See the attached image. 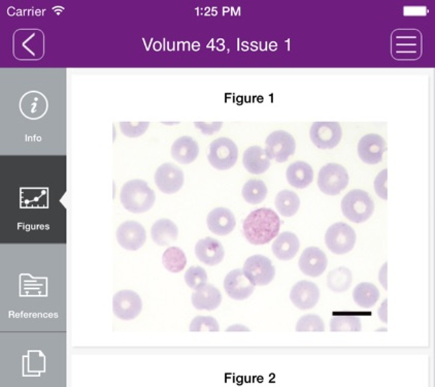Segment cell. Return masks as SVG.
I'll list each match as a JSON object with an SVG mask.
<instances>
[{
	"label": "cell",
	"instance_id": "6da1fadb",
	"mask_svg": "<svg viewBox=\"0 0 435 387\" xmlns=\"http://www.w3.org/2000/svg\"><path fill=\"white\" fill-rule=\"evenodd\" d=\"M281 219L272 209L261 208L249 214L244 219L242 229L249 243L252 245H265L279 236Z\"/></svg>",
	"mask_w": 435,
	"mask_h": 387
},
{
	"label": "cell",
	"instance_id": "7a4b0ae2",
	"mask_svg": "<svg viewBox=\"0 0 435 387\" xmlns=\"http://www.w3.org/2000/svg\"><path fill=\"white\" fill-rule=\"evenodd\" d=\"M120 201L127 211L134 214L150 211L156 201L154 190L144 180H131L123 185Z\"/></svg>",
	"mask_w": 435,
	"mask_h": 387
},
{
	"label": "cell",
	"instance_id": "3957f363",
	"mask_svg": "<svg viewBox=\"0 0 435 387\" xmlns=\"http://www.w3.org/2000/svg\"><path fill=\"white\" fill-rule=\"evenodd\" d=\"M342 211L350 222L363 223L368 220L375 212V203L366 191L354 189L343 198Z\"/></svg>",
	"mask_w": 435,
	"mask_h": 387
},
{
	"label": "cell",
	"instance_id": "277c9868",
	"mask_svg": "<svg viewBox=\"0 0 435 387\" xmlns=\"http://www.w3.org/2000/svg\"><path fill=\"white\" fill-rule=\"evenodd\" d=\"M349 185V174L344 166L328 163L319 172L318 186L327 196H338Z\"/></svg>",
	"mask_w": 435,
	"mask_h": 387
},
{
	"label": "cell",
	"instance_id": "5b68a950",
	"mask_svg": "<svg viewBox=\"0 0 435 387\" xmlns=\"http://www.w3.org/2000/svg\"><path fill=\"white\" fill-rule=\"evenodd\" d=\"M356 239L355 231L344 222L331 225L325 233V243L328 249L338 255L347 254L353 250Z\"/></svg>",
	"mask_w": 435,
	"mask_h": 387
},
{
	"label": "cell",
	"instance_id": "8992f818",
	"mask_svg": "<svg viewBox=\"0 0 435 387\" xmlns=\"http://www.w3.org/2000/svg\"><path fill=\"white\" fill-rule=\"evenodd\" d=\"M237 158V146L228 137H219L209 145L207 159L211 165L219 170H226L233 168Z\"/></svg>",
	"mask_w": 435,
	"mask_h": 387
},
{
	"label": "cell",
	"instance_id": "52a82bcc",
	"mask_svg": "<svg viewBox=\"0 0 435 387\" xmlns=\"http://www.w3.org/2000/svg\"><path fill=\"white\" fill-rule=\"evenodd\" d=\"M242 272L254 286L268 285L275 277V268L272 260L259 254L253 255L246 260Z\"/></svg>",
	"mask_w": 435,
	"mask_h": 387
},
{
	"label": "cell",
	"instance_id": "ba28073f",
	"mask_svg": "<svg viewBox=\"0 0 435 387\" xmlns=\"http://www.w3.org/2000/svg\"><path fill=\"white\" fill-rule=\"evenodd\" d=\"M265 151L270 161L275 159L277 163H286L295 153L296 142L292 135L287 131H273L266 139Z\"/></svg>",
	"mask_w": 435,
	"mask_h": 387
},
{
	"label": "cell",
	"instance_id": "9c48e42d",
	"mask_svg": "<svg viewBox=\"0 0 435 387\" xmlns=\"http://www.w3.org/2000/svg\"><path fill=\"white\" fill-rule=\"evenodd\" d=\"M143 301L141 297L132 290H121L113 297V311L117 318L121 320H133L141 314Z\"/></svg>",
	"mask_w": 435,
	"mask_h": 387
},
{
	"label": "cell",
	"instance_id": "30bf717a",
	"mask_svg": "<svg viewBox=\"0 0 435 387\" xmlns=\"http://www.w3.org/2000/svg\"><path fill=\"white\" fill-rule=\"evenodd\" d=\"M310 140L317 147L333 149L340 144L343 130L336 122H315L310 128Z\"/></svg>",
	"mask_w": 435,
	"mask_h": 387
},
{
	"label": "cell",
	"instance_id": "8fae6325",
	"mask_svg": "<svg viewBox=\"0 0 435 387\" xmlns=\"http://www.w3.org/2000/svg\"><path fill=\"white\" fill-rule=\"evenodd\" d=\"M155 183L161 192L174 194L180 191L185 182L183 170L172 163H164L155 172Z\"/></svg>",
	"mask_w": 435,
	"mask_h": 387
},
{
	"label": "cell",
	"instance_id": "7c38bea8",
	"mask_svg": "<svg viewBox=\"0 0 435 387\" xmlns=\"http://www.w3.org/2000/svg\"><path fill=\"white\" fill-rule=\"evenodd\" d=\"M117 240L122 248L128 251H137L145 245L146 233L141 223L126 222L122 223L117 229Z\"/></svg>",
	"mask_w": 435,
	"mask_h": 387
},
{
	"label": "cell",
	"instance_id": "4fadbf2b",
	"mask_svg": "<svg viewBox=\"0 0 435 387\" xmlns=\"http://www.w3.org/2000/svg\"><path fill=\"white\" fill-rule=\"evenodd\" d=\"M357 151L363 163L366 165H377L381 163L382 155L387 151V143L381 135L369 133L360 140Z\"/></svg>",
	"mask_w": 435,
	"mask_h": 387
},
{
	"label": "cell",
	"instance_id": "5bb4252c",
	"mask_svg": "<svg viewBox=\"0 0 435 387\" xmlns=\"http://www.w3.org/2000/svg\"><path fill=\"white\" fill-rule=\"evenodd\" d=\"M290 299L298 309H312L320 299V290L314 282L303 280L293 286L290 292Z\"/></svg>",
	"mask_w": 435,
	"mask_h": 387
},
{
	"label": "cell",
	"instance_id": "9a60e30c",
	"mask_svg": "<svg viewBox=\"0 0 435 387\" xmlns=\"http://www.w3.org/2000/svg\"><path fill=\"white\" fill-rule=\"evenodd\" d=\"M224 290L231 299L244 301L253 294L255 286L247 279L242 270L236 269L225 277Z\"/></svg>",
	"mask_w": 435,
	"mask_h": 387
},
{
	"label": "cell",
	"instance_id": "2e32d148",
	"mask_svg": "<svg viewBox=\"0 0 435 387\" xmlns=\"http://www.w3.org/2000/svg\"><path fill=\"white\" fill-rule=\"evenodd\" d=\"M327 264L326 254L317 247H308L298 260L301 272L312 278L321 276L326 270Z\"/></svg>",
	"mask_w": 435,
	"mask_h": 387
},
{
	"label": "cell",
	"instance_id": "e0dca14e",
	"mask_svg": "<svg viewBox=\"0 0 435 387\" xmlns=\"http://www.w3.org/2000/svg\"><path fill=\"white\" fill-rule=\"evenodd\" d=\"M207 224L212 233L223 237L233 233L236 225L235 216L227 208H216L207 215Z\"/></svg>",
	"mask_w": 435,
	"mask_h": 387
},
{
	"label": "cell",
	"instance_id": "ac0fdd59",
	"mask_svg": "<svg viewBox=\"0 0 435 387\" xmlns=\"http://www.w3.org/2000/svg\"><path fill=\"white\" fill-rule=\"evenodd\" d=\"M19 108L24 117L37 120L41 119L47 114L49 104H48L47 97L43 93L34 90L22 96Z\"/></svg>",
	"mask_w": 435,
	"mask_h": 387
},
{
	"label": "cell",
	"instance_id": "d6986e66",
	"mask_svg": "<svg viewBox=\"0 0 435 387\" xmlns=\"http://www.w3.org/2000/svg\"><path fill=\"white\" fill-rule=\"evenodd\" d=\"M195 254L202 264L209 266H218L224 259V247L214 238H205L196 244Z\"/></svg>",
	"mask_w": 435,
	"mask_h": 387
},
{
	"label": "cell",
	"instance_id": "ffe728a7",
	"mask_svg": "<svg viewBox=\"0 0 435 387\" xmlns=\"http://www.w3.org/2000/svg\"><path fill=\"white\" fill-rule=\"evenodd\" d=\"M200 154V146L193 137L184 135L179 137L172 146V156L177 163L190 165Z\"/></svg>",
	"mask_w": 435,
	"mask_h": 387
},
{
	"label": "cell",
	"instance_id": "44dd1931",
	"mask_svg": "<svg viewBox=\"0 0 435 387\" xmlns=\"http://www.w3.org/2000/svg\"><path fill=\"white\" fill-rule=\"evenodd\" d=\"M301 248V242L295 233L290 231L279 233L272 243V253L279 260H291Z\"/></svg>",
	"mask_w": 435,
	"mask_h": 387
},
{
	"label": "cell",
	"instance_id": "7402d4cb",
	"mask_svg": "<svg viewBox=\"0 0 435 387\" xmlns=\"http://www.w3.org/2000/svg\"><path fill=\"white\" fill-rule=\"evenodd\" d=\"M222 301L220 290L212 284H207L192 294V305L195 309L214 311Z\"/></svg>",
	"mask_w": 435,
	"mask_h": 387
},
{
	"label": "cell",
	"instance_id": "603a6c76",
	"mask_svg": "<svg viewBox=\"0 0 435 387\" xmlns=\"http://www.w3.org/2000/svg\"><path fill=\"white\" fill-rule=\"evenodd\" d=\"M244 168L251 174L260 175L270 168V159L264 149L253 146L247 149L242 157Z\"/></svg>",
	"mask_w": 435,
	"mask_h": 387
},
{
	"label": "cell",
	"instance_id": "cb8c5ba5",
	"mask_svg": "<svg viewBox=\"0 0 435 387\" xmlns=\"http://www.w3.org/2000/svg\"><path fill=\"white\" fill-rule=\"evenodd\" d=\"M151 237L159 246H168L178 239V226L172 220L163 218L153 224L151 229Z\"/></svg>",
	"mask_w": 435,
	"mask_h": 387
},
{
	"label": "cell",
	"instance_id": "d4e9b609",
	"mask_svg": "<svg viewBox=\"0 0 435 387\" xmlns=\"http://www.w3.org/2000/svg\"><path fill=\"white\" fill-rule=\"evenodd\" d=\"M288 183L293 187L303 189L314 180V170L305 161H296L287 168L286 172Z\"/></svg>",
	"mask_w": 435,
	"mask_h": 387
},
{
	"label": "cell",
	"instance_id": "484cf974",
	"mask_svg": "<svg viewBox=\"0 0 435 387\" xmlns=\"http://www.w3.org/2000/svg\"><path fill=\"white\" fill-rule=\"evenodd\" d=\"M354 301L363 309H369L378 303L380 290L377 286L368 282H362L356 286L353 292Z\"/></svg>",
	"mask_w": 435,
	"mask_h": 387
},
{
	"label": "cell",
	"instance_id": "4316f807",
	"mask_svg": "<svg viewBox=\"0 0 435 387\" xmlns=\"http://www.w3.org/2000/svg\"><path fill=\"white\" fill-rule=\"evenodd\" d=\"M277 212L284 217H292L298 212L301 200L295 192L283 190L277 194L275 201Z\"/></svg>",
	"mask_w": 435,
	"mask_h": 387
},
{
	"label": "cell",
	"instance_id": "83f0119b",
	"mask_svg": "<svg viewBox=\"0 0 435 387\" xmlns=\"http://www.w3.org/2000/svg\"><path fill=\"white\" fill-rule=\"evenodd\" d=\"M352 281H353V275L351 271L345 266L334 269L327 277L328 287L336 294H342L349 290Z\"/></svg>",
	"mask_w": 435,
	"mask_h": 387
},
{
	"label": "cell",
	"instance_id": "f1b7e54d",
	"mask_svg": "<svg viewBox=\"0 0 435 387\" xmlns=\"http://www.w3.org/2000/svg\"><path fill=\"white\" fill-rule=\"evenodd\" d=\"M163 264L168 272L178 274L185 269L187 257L185 252L179 247H170L163 253Z\"/></svg>",
	"mask_w": 435,
	"mask_h": 387
},
{
	"label": "cell",
	"instance_id": "f546056e",
	"mask_svg": "<svg viewBox=\"0 0 435 387\" xmlns=\"http://www.w3.org/2000/svg\"><path fill=\"white\" fill-rule=\"evenodd\" d=\"M268 190L265 183L261 180H249L242 187V198L251 205H258L265 200Z\"/></svg>",
	"mask_w": 435,
	"mask_h": 387
},
{
	"label": "cell",
	"instance_id": "4dcf8cb0",
	"mask_svg": "<svg viewBox=\"0 0 435 387\" xmlns=\"http://www.w3.org/2000/svg\"><path fill=\"white\" fill-rule=\"evenodd\" d=\"M361 320L355 315H336L330 320L331 332H360Z\"/></svg>",
	"mask_w": 435,
	"mask_h": 387
},
{
	"label": "cell",
	"instance_id": "1f68e13d",
	"mask_svg": "<svg viewBox=\"0 0 435 387\" xmlns=\"http://www.w3.org/2000/svg\"><path fill=\"white\" fill-rule=\"evenodd\" d=\"M185 282L190 288L198 290L207 285V274L201 266H191L185 273Z\"/></svg>",
	"mask_w": 435,
	"mask_h": 387
},
{
	"label": "cell",
	"instance_id": "d6a6232c",
	"mask_svg": "<svg viewBox=\"0 0 435 387\" xmlns=\"http://www.w3.org/2000/svg\"><path fill=\"white\" fill-rule=\"evenodd\" d=\"M295 330L296 332H324V321L318 315H305L297 321Z\"/></svg>",
	"mask_w": 435,
	"mask_h": 387
},
{
	"label": "cell",
	"instance_id": "836d02e7",
	"mask_svg": "<svg viewBox=\"0 0 435 387\" xmlns=\"http://www.w3.org/2000/svg\"><path fill=\"white\" fill-rule=\"evenodd\" d=\"M190 332H219L218 321L211 316H198L191 321L189 327Z\"/></svg>",
	"mask_w": 435,
	"mask_h": 387
},
{
	"label": "cell",
	"instance_id": "e575fe53",
	"mask_svg": "<svg viewBox=\"0 0 435 387\" xmlns=\"http://www.w3.org/2000/svg\"><path fill=\"white\" fill-rule=\"evenodd\" d=\"M150 126V122H139L137 124L131 122H121L120 129L122 133L128 137H139L146 133V129Z\"/></svg>",
	"mask_w": 435,
	"mask_h": 387
},
{
	"label": "cell",
	"instance_id": "d590c367",
	"mask_svg": "<svg viewBox=\"0 0 435 387\" xmlns=\"http://www.w3.org/2000/svg\"><path fill=\"white\" fill-rule=\"evenodd\" d=\"M387 177H388V170L385 168L382 170L375 180V190L378 196L384 201L388 200V189H387Z\"/></svg>",
	"mask_w": 435,
	"mask_h": 387
},
{
	"label": "cell",
	"instance_id": "8d00e7d4",
	"mask_svg": "<svg viewBox=\"0 0 435 387\" xmlns=\"http://www.w3.org/2000/svg\"><path fill=\"white\" fill-rule=\"evenodd\" d=\"M196 128L200 129L201 133L203 135H214L216 131L220 130L221 128H222L223 123L222 122H214L212 124L205 123V122H195L194 123Z\"/></svg>",
	"mask_w": 435,
	"mask_h": 387
},
{
	"label": "cell",
	"instance_id": "74e56055",
	"mask_svg": "<svg viewBox=\"0 0 435 387\" xmlns=\"http://www.w3.org/2000/svg\"><path fill=\"white\" fill-rule=\"evenodd\" d=\"M378 313H379L380 319H381L382 322H388V299H385Z\"/></svg>",
	"mask_w": 435,
	"mask_h": 387
},
{
	"label": "cell",
	"instance_id": "f35d334b",
	"mask_svg": "<svg viewBox=\"0 0 435 387\" xmlns=\"http://www.w3.org/2000/svg\"><path fill=\"white\" fill-rule=\"evenodd\" d=\"M387 270H388V264L385 262L384 266L380 270L379 280L385 290H388V281H387Z\"/></svg>",
	"mask_w": 435,
	"mask_h": 387
},
{
	"label": "cell",
	"instance_id": "ab89813d",
	"mask_svg": "<svg viewBox=\"0 0 435 387\" xmlns=\"http://www.w3.org/2000/svg\"><path fill=\"white\" fill-rule=\"evenodd\" d=\"M226 332H251L249 327H244L242 325H235L229 327L228 329L226 330Z\"/></svg>",
	"mask_w": 435,
	"mask_h": 387
}]
</instances>
